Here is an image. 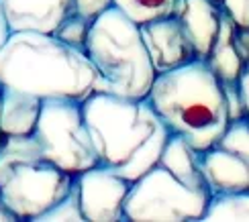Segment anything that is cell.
Masks as SVG:
<instances>
[{
    "label": "cell",
    "mask_w": 249,
    "mask_h": 222,
    "mask_svg": "<svg viewBox=\"0 0 249 222\" xmlns=\"http://www.w3.org/2000/svg\"><path fill=\"white\" fill-rule=\"evenodd\" d=\"M0 220H4V222H8V220H10V222H13V220H15V216H13V214H10V212H8V210L4 208V204H2V200H0Z\"/></svg>",
    "instance_id": "obj_26"
},
{
    "label": "cell",
    "mask_w": 249,
    "mask_h": 222,
    "mask_svg": "<svg viewBox=\"0 0 249 222\" xmlns=\"http://www.w3.org/2000/svg\"><path fill=\"white\" fill-rule=\"evenodd\" d=\"M33 137L47 159L70 175H78L98 165V155L80 100L45 98L41 102Z\"/></svg>",
    "instance_id": "obj_6"
},
{
    "label": "cell",
    "mask_w": 249,
    "mask_h": 222,
    "mask_svg": "<svg viewBox=\"0 0 249 222\" xmlns=\"http://www.w3.org/2000/svg\"><path fill=\"white\" fill-rule=\"evenodd\" d=\"M80 189V204L86 220L92 222H123L129 220L124 214L129 189L133 182L119 175L107 165H94L76 175Z\"/></svg>",
    "instance_id": "obj_9"
},
{
    "label": "cell",
    "mask_w": 249,
    "mask_h": 222,
    "mask_svg": "<svg viewBox=\"0 0 249 222\" xmlns=\"http://www.w3.org/2000/svg\"><path fill=\"white\" fill-rule=\"evenodd\" d=\"M110 6H115L112 0H74V13L92 20V23Z\"/></svg>",
    "instance_id": "obj_21"
},
{
    "label": "cell",
    "mask_w": 249,
    "mask_h": 222,
    "mask_svg": "<svg viewBox=\"0 0 249 222\" xmlns=\"http://www.w3.org/2000/svg\"><path fill=\"white\" fill-rule=\"evenodd\" d=\"M211 196L209 189L182 184L158 163L133 182L124 214L129 220H202Z\"/></svg>",
    "instance_id": "obj_7"
},
{
    "label": "cell",
    "mask_w": 249,
    "mask_h": 222,
    "mask_svg": "<svg viewBox=\"0 0 249 222\" xmlns=\"http://www.w3.org/2000/svg\"><path fill=\"white\" fill-rule=\"evenodd\" d=\"M2 88V86H0ZM2 141H4V137H2V131H0V145H2Z\"/></svg>",
    "instance_id": "obj_27"
},
{
    "label": "cell",
    "mask_w": 249,
    "mask_h": 222,
    "mask_svg": "<svg viewBox=\"0 0 249 222\" xmlns=\"http://www.w3.org/2000/svg\"><path fill=\"white\" fill-rule=\"evenodd\" d=\"M202 220H249V189L213 194Z\"/></svg>",
    "instance_id": "obj_16"
},
{
    "label": "cell",
    "mask_w": 249,
    "mask_h": 222,
    "mask_svg": "<svg viewBox=\"0 0 249 222\" xmlns=\"http://www.w3.org/2000/svg\"><path fill=\"white\" fill-rule=\"evenodd\" d=\"M221 86H223L225 102H227V114H229V122L231 120L247 119L243 96H241V88H239V80H235V82H221Z\"/></svg>",
    "instance_id": "obj_20"
},
{
    "label": "cell",
    "mask_w": 249,
    "mask_h": 222,
    "mask_svg": "<svg viewBox=\"0 0 249 222\" xmlns=\"http://www.w3.org/2000/svg\"><path fill=\"white\" fill-rule=\"evenodd\" d=\"M84 119L98 155V163L127 177L139 179L158 165L172 131L147 98H123L94 92L82 102Z\"/></svg>",
    "instance_id": "obj_1"
},
{
    "label": "cell",
    "mask_w": 249,
    "mask_h": 222,
    "mask_svg": "<svg viewBox=\"0 0 249 222\" xmlns=\"http://www.w3.org/2000/svg\"><path fill=\"white\" fill-rule=\"evenodd\" d=\"M139 31L155 73L182 68L198 59L190 37L186 35L184 27L174 15L143 23L139 25Z\"/></svg>",
    "instance_id": "obj_10"
},
{
    "label": "cell",
    "mask_w": 249,
    "mask_h": 222,
    "mask_svg": "<svg viewBox=\"0 0 249 222\" xmlns=\"http://www.w3.org/2000/svg\"><path fill=\"white\" fill-rule=\"evenodd\" d=\"M158 163L168 169L172 175L178 177L182 184L190 186L194 189H209L202 173V165H200V151L194 149L184 137L180 135L170 137Z\"/></svg>",
    "instance_id": "obj_14"
},
{
    "label": "cell",
    "mask_w": 249,
    "mask_h": 222,
    "mask_svg": "<svg viewBox=\"0 0 249 222\" xmlns=\"http://www.w3.org/2000/svg\"><path fill=\"white\" fill-rule=\"evenodd\" d=\"M0 86L33 96L84 102L100 92V76L86 51L51 33L18 31L0 47Z\"/></svg>",
    "instance_id": "obj_2"
},
{
    "label": "cell",
    "mask_w": 249,
    "mask_h": 222,
    "mask_svg": "<svg viewBox=\"0 0 249 222\" xmlns=\"http://www.w3.org/2000/svg\"><path fill=\"white\" fill-rule=\"evenodd\" d=\"M74 177L47 159L33 135L4 137L0 145V200L15 220H37L70 192Z\"/></svg>",
    "instance_id": "obj_5"
},
{
    "label": "cell",
    "mask_w": 249,
    "mask_h": 222,
    "mask_svg": "<svg viewBox=\"0 0 249 222\" xmlns=\"http://www.w3.org/2000/svg\"><path fill=\"white\" fill-rule=\"evenodd\" d=\"M223 8L214 0H176L174 17L190 37L196 57L206 59L221 27Z\"/></svg>",
    "instance_id": "obj_12"
},
{
    "label": "cell",
    "mask_w": 249,
    "mask_h": 222,
    "mask_svg": "<svg viewBox=\"0 0 249 222\" xmlns=\"http://www.w3.org/2000/svg\"><path fill=\"white\" fill-rule=\"evenodd\" d=\"M123 15H127L133 23L143 25L155 18L172 17L176 0H112Z\"/></svg>",
    "instance_id": "obj_17"
},
{
    "label": "cell",
    "mask_w": 249,
    "mask_h": 222,
    "mask_svg": "<svg viewBox=\"0 0 249 222\" xmlns=\"http://www.w3.org/2000/svg\"><path fill=\"white\" fill-rule=\"evenodd\" d=\"M8 37H10V29H8V23H6V17L2 13V6H0V47L6 43Z\"/></svg>",
    "instance_id": "obj_25"
},
{
    "label": "cell",
    "mask_w": 249,
    "mask_h": 222,
    "mask_svg": "<svg viewBox=\"0 0 249 222\" xmlns=\"http://www.w3.org/2000/svg\"><path fill=\"white\" fill-rule=\"evenodd\" d=\"M200 165L211 194L249 189V120H231L221 139L200 151Z\"/></svg>",
    "instance_id": "obj_8"
},
{
    "label": "cell",
    "mask_w": 249,
    "mask_h": 222,
    "mask_svg": "<svg viewBox=\"0 0 249 222\" xmlns=\"http://www.w3.org/2000/svg\"><path fill=\"white\" fill-rule=\"evenodd\" d=\"M147 100L172 135L198 151L209 149L229 126L221 80L204 59L158 73Z\"/></svg>",
    "instance_id": "obj_3"
},
{
    "label": "cell",
    "mask_w": 249,
    "mask_h": 222,
    "mask_svg": "<svg viewBox=\"0 0 249 222\" xmlns=\"http://www.w3.org/2000/svg\"><path fill=\"white\" fill-rule=\"evenodd\" d=\"M92 20L80 17V15H70L64 23L55 29V37L61 39L64 43L76 47V49H86V39H88V31H90Z\"/></svg>",
    "instance_id": "obj_19"
},
{
    "label": "cell",
    "mask_w": 249,
    "mask_h": 222,
    "mask_svg": "<svg viewBox=\"0 0 249 222\" xmlns=\"http://www.w3.org/2000/svg\"><path fill=\"white\" fill-rule=\"evenodd\" d=\"M10 33L35 31L55 33L64 20L74 15V0H0Z\"/></svg>",
    "instance_id": "obj_11"
},
{
    "label": "cell",
    "mask_w": 249,
    "mask_h": 222,
    "mask_svg": "<svg viewBox=\"0 0 249 222\" xmlns=\"http://www.w3.org/2000/svg\"><path fill=\"white\" fill-rule=\"evenodd\" d=\"M235 33H237L235 20L223 10L219 33H216V39L211 47V53L204 59L221 82L239 80L241 71H243L241 57L237 53V47H235Z\"/></svg>",
    "instance_id": "obj_15"
},
{
    "label": "cell",
    "mask_w": 249,
    "mask_h": 222,
    "mask_svg": "<svg viewBox=\"0 0 249 222\" xmlns=\"http://www.w3.org/2000/svg\"><path fill=\"white\" fill-rule=\"evenodd\" d=\"M39 222H49V220H86L84 212H82V204H80V189L76 184V177H74V184H71L70 192L59 200L55 206H51L47 212H43L39 218Z\"/></svg>",
    "instance_id": "obj_18"
},
{
    "label": "cell",
    "mask_w": 249,
    "mask_h": 222,
    "mask_svg": "<svg viewBox=\"0 0 249 222\" xmlns=\"http://www.w3.org/2000/svg\"><path fill=\"white\" fill-rule=\"evenodd\" d=\"M41 98L15 88H0V131L2 137L33 135L41 112Z\"/></svg>",
    "instance_id": "obj_13"
},
{
    "label": "cell",
    "mask_w": 249,
    "mask_h": 222,
    "mask_svg": "<svg viewBox=\"0 0 249 222\" xmlns=\"http://www.w3.org/2000/svg\"><path fill=\"white\" fill-rule=\"evenodd\" d=\"M235 47H237V53H239V57H241L243 68H249V29H239L237 27Z\"/></svg>",
    "instance_id": "obj_23"
},
{
    "label": "cell",
    "mask_w": 249,
    "mask_h": 222,
    "mask_svg": "<svg viewBox=\"0 0 249 222\" xmlns=\"http://www.w3.org/2000/svg\"><path fill=\"white\" fill-rule=\"evenodd\" d=\"M84 51L100 76V92L123 98H147L158 73L139 25L117 6L105 10L90 25Z\"/></svg>",
    "instance_id": "obj_4"
},
{
    "label": "cell",
    "mask_w": 249,
    "mask_h": 222,
    "mask_svg": "<svg viewBox=\"0 0 249 222\" xmlns=\"http://www.w3.org/2000/svg\"><path fill=\"white\" fill-rule=\"evenodd\" d=\"M221 8L239 29H249V0H221Z\"/></svg>",
    "instance_id": "obj_22"
},
{
    "label": "cell",
    "mask_w": 249,
    "mask_h": 222,
    "mask_svg": "<svg viewBox=\"0 0 249 222\" xmlns=\"http://www.w3.org/2000/svg\"><path fill=\"white\" fill-rule=\"evenodd\" d=\"M239 88H241V96H243L247 120H249V68H243V71H241V76H239Z\"/></svg>",
    "instance_id": "obj_24"
}]
</instances>
